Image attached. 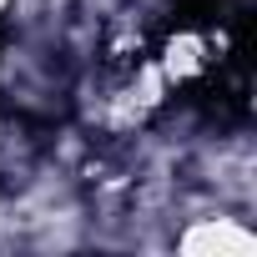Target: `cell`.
Segmentation results:
<instances>
[{
    "label": "cell",
    "mask_w": 257,
    "mask_h": 257,
    "mask_svg": "<svg viewBox=\"0 0 257 257\" xmlns=\"http://www.w3.org/2000/svg\"><path fill=\"white\" fill-rule=\"evenodd\" d=\"M222 36L217 31H202V26H177V31H167L162 41H157V51H152V66L162 71V81L172 86V91H192L197 81H207L227 56H222Z\"/></svg>",
    "instance_id": "1"
},
{
    "label": "cell",
    "mask_w": 257,
    "mask_h": 257,
    "mask_svg": "<svg viewBox=\"0 0 257 257\" xmlns=\"http://www.w3.org/2000/svg\"><path fill=\"white\" fill-rule=\"evenodd\" d=\"M172 247L187 252V257H252V252H257V232L247 227L242 212L212 207V212L187 217V222L172 232Z\"/></svg>",
    "instance_id": "2"
},
{
    "label": "cell",
    "mask_w": 257,
    "mask_h": 257,
    "mask_svg": "<svg viewBox=\"0 0 257 257\" xmlns=\"http://www.w3.org/2000/svg\"><path fill=\"white\" fill-rule=\"evenodd\" d=\"M11 11H16V0H0V21H6V16H11Z\"/></svg>",
    "instance_id": "3"
}]
</instances>
